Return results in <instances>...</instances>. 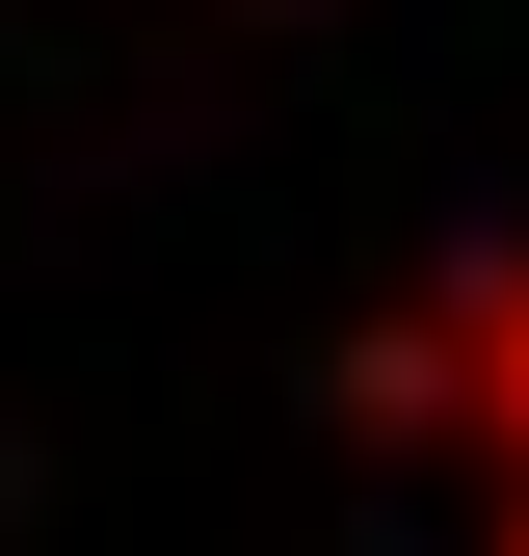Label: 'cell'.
Returning a JSON list of instances; mask_svg holds the SVG:
<instances>
[{"instance_id": "cell-1", "label": "cell", "mask_w": 529, "mask_h": 556, "mask_svg": "<svg viewBox=\"0 0 529 556\" xmlns=\"http://www.w3.org/2000/svg\"><path fill=\"white\" fill-rule=\"evenodd\" d=\"M397 397H477V425H503V477H529V265H450V318L397 344Z\"/></svg>"}, {"instance_id": "cell-2", "label": "cell", "mask_w": 529, "mask_h": 556, "mask_svg": "<svg viewBox=\"0 0 529 556\" xmlns=\"http://www.w3.org/2000/svg\"><path fill=\"white\" fill-rule=\"evenodd\" d=\"M503 556H529V530H503Z\"/></svg>"}]
</instances>
